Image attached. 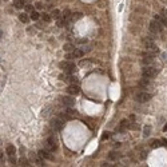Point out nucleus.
Returning a JSON list of instances; mask_svg holds the SVG:
<instances>
[{"label":"nucleus","mask_w":167,"mask_h":167,"mask_svg":"<svg viewBox=\"0 0 167 167\" xmlns=\"http://www.w3.org/2000/svg\"><path fill=\"white\" fill-rule=\"evenodd\" d=\"M148 28H150L151 34H159L162 31V28H163V24L161 21H158V20H153V21H150Z\"/></svg>","instance_id":"1"},{"label":"nucleus","mask_w":167,"mask_h":167,"mask_svg":"<svg viewBox=\"0 0 167 167\" xmlns=\"http://www.w3.org/2000/svg\"><path fill=\"white\" fill-rule=\"evenodd\" d=\"M159 70L155 68V67H146L143 70V78H147V79H153L158 75Z\"/></svg>","instance_id":"2"},{"label":"nucleus","mask_w":167,"mask_h":167,"mask_svg":"<svg viewBox=\"0 0 167 167\" xmlns=\"http://www.w3.org/2000/svg\"><path fill=\"white\" fill-rule=\"evenodd\" d=\"M60 67L64 70V72H67V74H72V72H75V70H76L75 64H74V63H71V62H62Z\"/></svg>","instance_id":"3"},{"label":"nucleus","mask_w":167,"mask_h":167,"mask_svg":"<svg viewBox=\"0 0 167 167\" xmlns=\"http://www.w3.org/2000/svg\"><path fill=\"white\" fill-rule=\"evenodd\" d=\"M56 147H58L56 139H55L54 136H50L48 139H47V142H45V148L48 150V151H55V150H56Z\"/></svg>","instance_id":"4"},{"label":"nucleus","mask_w":167,"mask_h":167,"mask_svg":"<svg viewBox=\"0 0 167 167\" xmlns=\"http://www.w3.org/2000/svg\"><path fill=\"white\" fill-rule=\"evenodd\" d=\"M50 124H51V128L55 130V131H60L63 128V122L60 119H52Z\"/></svg>","instance_id":"5"},{"label":"nucleus","mask_w":167,"mask_h":167,"mask_svg":"<svg viewBox=\"0 0 167 167\" xmlns=\"http://www.w3.org/2000/svg\"><path fill=\"white\" fill-rule=\"evenodd\" d=\"M67 92L70 95H78L79 92H80V88H79L78 84H70L68 88H67Z\"/></svg>","instance_id":"6"},{"label":"nucleus","mask_w":167,"mask_h":167,"mask_svg":"<svg viewBox=\"0 0 167 167\" xmlns=\"http://www.w3.org/2000/svg\"><path fill=\"white\" fill-rule=\"evenodd\" d=\"M136 99L140 103H145V102H148L151 99V95L150 94H146V92H140V94L136 95Z\"/></svg>","instance_id":"7"},{"label":"nucleus","mask_w":167,"mask_h":167,"mask_svg":"<svg viewBox=\"0 0 167 167\" xmlns=\"http://www.w3.org/2000/svg\"><path fill=\"white\" fill-rule=\"evenodd\" d=\"M31 158H32V162L37 166H43L44 164V161H43V158L39 155V154H32L31 155Z\"/></svg>","instance_id":"8"},{"label":"nucleus","mask_w":167,"mask_h":167,"mask_svg":"<svg viewBox=\"0 0 167 167\" xmlns=\"http://www.w3.org/2000/svg\"><path fill=\"white\" fill-rule=\"evenodd\" d=\"M62 103L66 107H72L75 104V100H74V98H71V96H64V98L62 99Z\"/></svg>","instance_id":"9"},{"label":"nucleus","mask_w":167,"mask_h":167,"mask_svg":"<svg viewBox=\"0 0 167 167\" xmlns=\"http://www.w3.org/2000/svg\"><path fill=\"white\" fill-rule=\"evenodd\" d=\"M153 62H154V54H151V52L145 54V58H143V63H145V64H151Z\"/></svg>","instance_id":"10"},{"label":"nucleus","mask_w":167,"mask_h":167,"mask_svg":"<svg viewBox=\"0 0 167 167\" xmlns=\"http://www.w3.org/2000/svg\"><path fill=\"white\" fill-rule=\"evenodd\" d=\"M155 20L158 21H161L163 26L167 27V16H166V13H161V15H155Z\"/></svg>","instance_id":"11"},{"label":"nucleus","mask_w":167,"mask_h":167,"mask_svg":"<svg viewBox=\"0 0 167 167\" xmlns=\"http://www.w3.org/2000/svg\"><path fill=\"white\" fill-rule=\"evenodd\" d=\"M37 154L40 155L43 159H52V155H50V151L48 150H40Z\"/></svg>","instance_id":"12"},{"label":"nucleus","mask_w":167,"mask_h":167,"mask_svg":"<svg viewBox=\"0 0 167 167\" xmlns=\"http://www.w3.org/2000/svg\"><path fill=\"white\" fill-rule=\"evenodd\" d=\"M13 5H15V8H18V10H21V8H24L26 3H24V0H15Z\"/></svg>","instance_id":"13"},{"label":"nucleus","mask_w":167,"mask_h":167,"mask_svg":"<svg viewBox=\"0 0 167 167\" xmlns=\"http://www.w3.org/2000/svg\"><path fill=\"white\" fill-rule=\"evenodd\" d=\"M63 80H66V82H68V83H71V84H76V83H78V79H76V76H72V75H70V76L64 78Z\"/></svg>","instance_id":"14"},{"label":"nucleus","mask_w":167,"mask_h":167,"mask_svg":"<svg viewBox=\"0 0 167 167\" xmlns=\"http://www.w3.org/2000/svg\"><path fill=\"white\" fill-rule=\"evenodd\" d=\"M83 51L82 50H79V48H74L72 50V55H74V58H82L83 56Z\"/></svg>","instance_id":"15"},{"label":"nucleus","mask_w":167,"mask_h":167,"mask_svg":"<svg viewBox=\"0 0 167 167\" xmlns=\"http://www.w3.org/2000/svg\"><path fill=\"white\" fill-rule=\"evenodd\" d=\"M19 20L21 21V23H28L29 21V16L27 13H20L19 15Z\"/></svg>","instance_id":"16"},{"label":"nucleus","mask_w":167,"mask_h":167,"mask_svg":"<svg viewBox=\"0 0 167 167\" xmlns=\"http://www.w3.org/2000/svg\"><path fill=\"white\" fill-rule=\"evenodd\" d=\"M7 154L8 155H15V153H16V148H15V146H12V145H10L8 147H7Z\"/></svg>","instance_id":"17"},{"label":"nucleus","mask_w":167,"mask_h":167,"mask_svg":"<svg viewBox=\"0 0 167 167\" xmlns=\"http://www.w3.org/2000/svg\"><path fill=\"white\" fill-rule=\"evenodd\" d=\"M39 18H40V13H39L37 11H32L29 15V19H32V20H37Z\"/></svg>","instance_id":"18"},{"label":"nucleus","mask_w":167,"mask_h":167,"mask_svg":"<svg viewBox=\"0 0 167 167\" xmlns=\"http://www.w3.org/2000/svg\"><path fill=\"white\" fill-rule=\"evenodd\" d=\"M51 18L59 19V18H60V11H59V10H54V11L51 12Z\"/></svg>","instance_id":"19"},{"label":"nucleus","mask_w":167,"mask_h":167,"mask_svg":"<svg viewBox=\"0 0 167 167\" xmlns=\"http://www.w3.org/2000/svg\"><path fill=\"white\" fill-rule=\"evenodd\" d=\"M64 112H66L67 115H70L71 118H72V116H75V115H76V112H75V111H74L72 108H71V107H68V108H67V110L64 111Z\"/></svg>","instance_id":"20"},{"label":"nucleus","mask_w":167,"mask_h":167,"mask_svg":"<svg viewBox=\"0 0 167 167\" xmlns=\"http://www.w3.org/2000/svg\"><path fill=\"white\" fill-rule=\"evenodd\" d=\"M83 16V13H80V12H76V13H72V20H78V19H80Z\"/></svg>","instance_id":"21"},{"label":"nucleus","mask_w":167,"mask_h":167,"mask_svg":"<svg viewBox=\"0 0 167 167\" xmlns=\"http://www.w3.org/2000/svg\"><path fill=\"white\" fill-rule=\"evenodd\" d=\"M42 19L45 21V23H48V21H51V16H50V15L48 13H43L42 15Z\"/></svg>","instance_id":"22"},{"label":"nucleus","mask_w":167,"mask_h":167,"mask_svg":"<svg viewBox=\"0 0 167 167\" xmlns=\"http://www.w3.org/2000/svg\"><path fill=\"white\" fill-rule=\"evenodd\" d=\"M159 146H161V140H154L153 143H151V147H153V148H156Z\"/></svg>","instance_id":"23"},{"label":"nucleus","mask_w":167,"mask_h":167,"mask_svg":"<svg viewBox=\"0 0 167 167\" xmlns=\"http://www.w3.org/2000/svg\"><path fill=\"white\" fill-rule=\"evenodd\" d=\"M151 132V127L150 126H145V136H148Z\"/></svg>","instance_id":"24"},{"label":"nucleus","mask_w":167,"mask_h":167,"mask_svg":"<svg viewBox=\"0 0 167 167\" xmlns=\"http://www.w3.org/2000/svg\"><path fill=\"white\" fill-rule=\"evenodd\" d=\"M108 158H110V159H112V161H115V159H118V158H119V154H118V153H111Z\"/></svg>","instance_id":"25"},{"label":"nucleus","mask_w":167,"mask_h":167,"mask_svg":"<svg viewBox=\"0 0 167 167\" xmlns=\"http://www.w3.org/2000/svg\"><path fill=\"white\" fill-rule=\"evenodd\" d=\"M24 8H26V11H28V12H32V11H34V7L31 5V4H26Z\"/></svg>","instance_id":"26"},{"label":"nucleus","mask_w":167,"mask_h":167,"mask_svg":"<svg viewBox=\"0 0 167 167\" xmlns=\"http://www.w3.org/2000/svg\"><path fill=\"white\" fill-rule=\"evenodd\" d=\"M8 162H10L11 164H16V159H15V156H13V155H10V159H8Z\"/></svg>","instance_id":"27"},{"label":"nucleus","mask_w":167,"mask_h":167,"mask_svg":"<svg viewBox=\"0 0 167 167\" xmlns=\"http://www.w3.org/2000/svg\"><path fill=\"white\" fill-rule=\"evenodd\" d=\"M88 64H90L88 60H82L80 63H79V66H80V67H86V66H88Z\"/></svg>","instance_id":"28"},{"label":"nucleus","mask_w":167,"mask_h":167,"mask_svg":"<svg viewBox=\"0 0 167 167\" xmlns=\"http://www.w3.org/2000/svg\"><path fill=\"white\" fill-rule=\"evenodd\" d=\"M64 50L66 51H71V50H74V47H72V44H66L64 45Z\"/></svg>","instance_id":"29"},{"label":"nucleus","mask_w":167,"mask_h":167,"mask_svg":"<svg viewBox=\"0 0 167 167\" xmlns=\"http://www.w3.org/2000/svg\"><path fill=\"white\" fill-rule=\"evenodd\" d=\"M161 60L162 62H167V52H164V54L161 55Z\"/></svg>","instance_id":"30"},{"label":"nucleus","mask_w":167,"mask_h":167,"mask_svg":"<svg viewBox=\"0 0 167 167\" xmlns=\"http://www.w3.org/2000/svg\"><path fill=\"white\" fill-rule=\"evenodd\" d=\"M20 164L21 166H28V161H26V159H20Z\"/></svg>","instance_id":"31"},{"label":"nucleus","mask_w":167,"mask_h":167,"mask_svg":"<svg viewBox=\"0 0 167 167\" xmlns=\"http://www.w3.org/2000/svg\"><path fill=\"white\" fill-rule=\"evenodd\" d=\"M35 7H36L37 10H42V8H43V3H36Z\"/></svg>","instance_id":"32"},{"label":"nucleus","mask_w":167,"mask_h":167,"mask_svg":"<svg viewBox=\"0 0 167 167\" xmlns=\"http://www.w3.org/2000/svg\"><path fill=\"white\" fill-rule=\"evenodd\" d=\"M161 146H164V147L167 146V139H164V138H163V139L161 140Z\"/></svg>","instance_id":"33"},{"label":"nucleus","mask_w":167,"mask_h":167,"mask_svg":"<svg viewBox=\"0 0 167 167\" xmlns=\"http://www.w3.org/2000/svg\"><path fill=\"white\" fill-rule=\"evenodd\" d=\"M108 136H110V134H108V132H104V134H103V136H102V139L104 140V139H107Z\"/></svg>","instance_id":"34"},{"label":"nucleus","mask_w":167,"mask_h":167,"mask_svg":"<svg viewBox=\"0 0 167 167\" xmlns=\"http://www.w3.org/2000/svg\"><path fill=\"white\" fill-rule=\"evenodd\" d=\"M3 155H4V153H3V151H2V150H0V159H2V158H3Z\"/></svg>","instance_id":"35"},{"label":"nucleus","mask_w":167,"mask_h":167,"mask_svg":"<svg viewBox=\"0 0 167 167\" xmlns=\"http://www.w3.org/2000/svg\"><path fill=\"white\" fill-rule=\"evenodd\" d=\"M58 26L59 27H63V21H58Z\"/></svg>","instance_id":"36"},{"label":"nucleus","mask_w":167,"mask_h":167,"mask_svg":"<svg viewBox=\"0 0 167 167\" xmlns=\"http://www.w3.org/2000/svg\"><path fill=\"white\" fill-rule=\"evenodd\" d=\"M164 131H167V124L164 126Z\"/></svg>","instance_id":"37"},{"label":"nucleus","mask_w":167,"mask_h":167,"mask_svg":"<svg viewBox=\"0 0 167 167\" xmlns=\"http://www.w3.org/2000/svg\"><path fill=\"white\" fill-rule=\"evenodd\" d=\"M164 13H166V16H167V10H166V11H164Z\"/></svg>","instance_id":"38"},{"label":"nucleus","mask_w":167,"mask_h":167,"mask_svg":"<svg viewBox=\"0 0 167 167\" xmlns=\"http://www.w3.org/2000/svg\"><path fill=\"white\" fill-rule=\"evenodd\" d=\"M0 36H2V31H0Z\"/></svg>","instance_id":"39"},{"label":"nucleus","mask_w":167,"mask_h":167,"mask_svg":"<svg viewBox=\"0 0 167 167\" xmlns=\"http://www.w3.org/2000/svg\"><path fill=\"white\" fill-rule=\"evenodd\" d=\"M0 145H2V140H0Z\"/></svg>","instance_id":"40"}]
</instances>
